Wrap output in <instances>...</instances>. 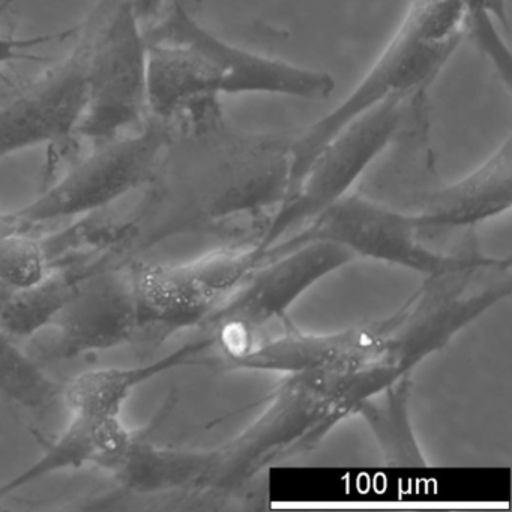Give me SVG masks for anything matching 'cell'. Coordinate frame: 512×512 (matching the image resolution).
<instances>
[{"instance_id": "cell-3", "label": "cell", "mask_w": 512, "mask_h": 512, "mask_svg": "<svg viewBox=\"0 0 512 512\" xmlns=\"http://www.w3.org/2000/svg\"><path fill=\"white\" fill-rule=\"evenodd\" d=\"M176 136V124L149 116L139 130L92 146L37 199L0 220L34 230L106 211L151 178Z\"/></svg>"}, {"instance_id": "cell-2", "label": "cell", "mask_w": 512, "mask_h": 512, "mask_svg": "<svg viewBox=\"0 0 512 512\" xmlns=\"http://www.w3.org/2000/svg\"><path fill=\"white\" fill-rule=\"evenodd\" d=\"M467 34L461 0H413L394 37L346 100L292 139V181L307 175L320 151L350 122L391 98L427 91Z\"/></svg>"}, {"instance_id": "cell-12", "label": "cell", "mask_w": 512, "mask_h": 512, "mask_svg": "<svg viewBox=\"0 0 512 512\" xmlns=\"http://www.w3.org/2000/svg\"><path fill=\"white\" fill-rule=\"evenodd\" d=\"M13 2L14 0H0V20ZM76 32L77 29H68V31L58 32V34L37 35V37L28 38L8 37L0 32V67L10 64V62L41 61L40 56L32 55V50L35 47L67 40V38L74 37Z\"/></svg>"}, {"instance_id": "cell-5", "label": "cell", "mask_w": 512, "mask_h": 512, "mask_svg": "<svg viewBox=\"0 0 512 512\" xmlns=\"http://www.w3.org/2000/svg\"><path fill=\"white\" fill-rule=\"evenodd\" d=\"M100 19L101 4L97 0L88 19L77 28L79 35L70 55L37 79L23 83L13 97L0 104V160L77 139Z\"/></svg>"}, {"instance_id": "cell-11", "label": "cell", "mask_w": 512, "mask_h": 512, "mask_svg": "<svg viewBox=\"0 0 512 512\" xmlns=\"http://www.w3.org/2000/svg\"><path fill=\"white\" fill-rule=\"evenodd\" d=\"M469 19L467 37L475 43L479 52L490 59L496 73L506 89L511 88V52L503 40L509 35L508 0H461Z\"/></svg>"}, {"instance_id": "cell-6", "label": "cell", "mask_w": 512, "mask_h": 512, "mask_svg": "<svg viewBox=\"0 0 512 512\" xmlns=\"http://www.w3.org/2000/svg\"><path fill=\"white\" fill-rule=\"evenodd\" d=\"M35 335H41V341H35L37 349L29 353L40 364L134 343L137 310L131 262H109L92 272Z\"/></svg>"}, {"instance_id": "cell-1", "label": "cell", "mask_w": 512, "mask_h": 512, "mask_svg": "<svg viewBox=\"0 0 512 512\" xmlns=\"http://www.w3.org/2000/svg\"><path fill=\"white\" fill-rule=\"evenodd\" d=\"M148 43L149 116L176 122L224 95L266 94L328 100L335 80L235 46L202 25L181 4L143 31Z\"/></svg>"}, {"instance_id": "cell-10", "label": "cell", "mask_w": 512, "mask_h": 512, "mask_svg": "<svg viewBox=\"0 0 512 512\" xmlns=\"http://www.w3.org/2000/svg\"><path fill=\"white\" fill-rule=\"evenodd\" d=\"M55 271L43 238L0 220V286L31 289Z\"/></svg>"}, {"instance_id": "cell-8", "label": "cell", "mask_w": 512, "mask_h": 512, "mask_svg": "<svg viewBox=\"0 0 512 512\" xmlns=\"http://www.w3.org/2000/svg\"><path fill=\"white\" fill-rule=\"evenodd\" d=\"M185 353L137 367H104L85 371L64 386V403L71 413L119 416L131 395L149 380L179 364Z\"/></svg>"}, {"instance_id": "cell-13", "label": "cell", "mask_w": 512, "mask_h": 512, "mask_svg": "<svg viewBox=\"0 0 512 512\" xmlns=\"http://www.w3.org/2000/svg\"><path fill=\"white\" fill-rule=\"evenodd\" d=\"M137 19L142 29L157 23L164 16L175 10L178 5L184 4V0H131Z\"/></svg>"}, {"instance_id": "cell-9", "label": "cell", "mask_w": 512, "mask_h": 512, "mask_svg": "<svg viewBox=\"0 0 512 512\" xmlns=\"http://www.w3.org/2000/svg\"><path fill=\"white\" fill-rule=\"evenodd\" d=\"M0 397L28 410L35 418H52L64 401V388L40 362L0 328Z\"/></svg>"}, {"instance_id": "cell-7", "label": "cell", "mask_w": 512, "mask_h": 512, "mask_svg": "<svg viewBox=\"0 0 512 512\" xmlns=\"http://www.w3.org/2000/svg\"><path fill=\"white\" fill-rule=\"evenodd\" d=\"M136 440L137 434L128 430L119 416L73 413L67 427L49 443L44 454L0 487V497L67 470L94 466L115 475L127 460Z\"/></svg>"}, {"instance_id": "cell-4", "label": "cell", "mask_w": 512, "mask_h": 512, "mask_svg": "<svg viewBox=\"0 0 512 512\" xmlns=\"http://www.w3.org/2000/svg\"><path fill=\"white\" fill-rule=\"evenodd\" d=\"M88 98L77 139L92 146L143 127L148 109V43L131 0H100Z\"/></svg>"}]
</instances>
